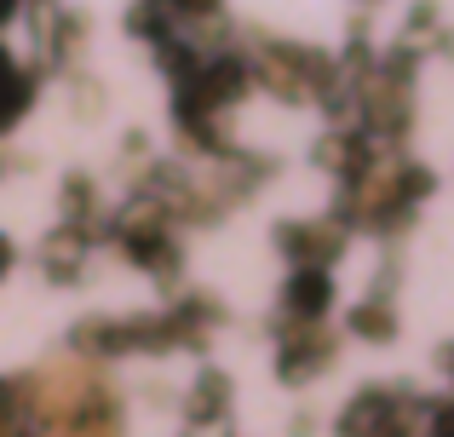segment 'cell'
<instances>
[{"instance_id": "cell-1", "label": "cell", "mask_w": 454, "mask_h": 437, "mask_svg": "<svg viewBox=\"0 0 454 437\" xmlns=\"http://www.w3.org/2000/svg\"><path fill=\"white\" fill-rule=\"evenodd\" d=\"M420 420H426V409L414 403L409 392H363L345 409L340 432L345 437H414Z\"/></svg>"}, {"instance_id": "cell-2", "label": "cell", "mask_w": 454, "mask_h": 437, "mask_svg": "<svg viewBox=\"0 0 454 437\" xmlns=\"http://www.w3.org/2000/svg\"><path fill=\"white\" fill-rule=\"evenodd\" d=\"M328 293H333L328 270H300V277L288 282V311L300 316V323H310V316H322V305H328Z\"/></svg>"}, {"instance_id": "cell-3", "label": "cell", "mask_w": 454, "mask_h": 437, "mask_svg": "<svg viewBox=\"0 0 454 437\" xmlns=\"http://www.w3.org/2000/svg\"><path fill=\"white\" fill-rule=\"evenodd\" d=\"M391 328H397V323H391V311H386V300H368V305H363V311H356V334H374V339H386V334H391Z\"/></svg>"}, {"instance_id": "cell-4", "label": "cell", "mask_w": 454, "mask_h": 437, "mask_svg": "<svg viewBox=\"0 0 454 437\" xmlns=\"http://www.w3.org/2000/svg\"><path fill=\"white\" fill-rule=\"evenodd\" d=\"M426 437H454V403H443V409H432V415H426Z\"/></svg>"}, {"instance_id": "cell-5", "label": "cell", "mask_w": 454, "mask_h": 437, "mask_svg": "<svg viewBox=\"0 0 454 437\" xmlns=\"http://www.w3.org/2000/svg\"><path fill=\"white\" fill-rule=\"evenodd\" d=\"M443 369H449V374H454V346H449V351H443Z\"/></svg>"}, {"instance_id": "cell-6", "label": "cell", "mask_w": 454, "mask_h": 437, "mask_svg": "<svg viewBox=\"0 0 454 437\" xmlns=\"http://www.w3.org/2000/svg\"><path fill=\"white\" fill-rule=\"evenodd\" d=\"M0 270H6V242H0Z\"/></svg>"}]
</instances>
